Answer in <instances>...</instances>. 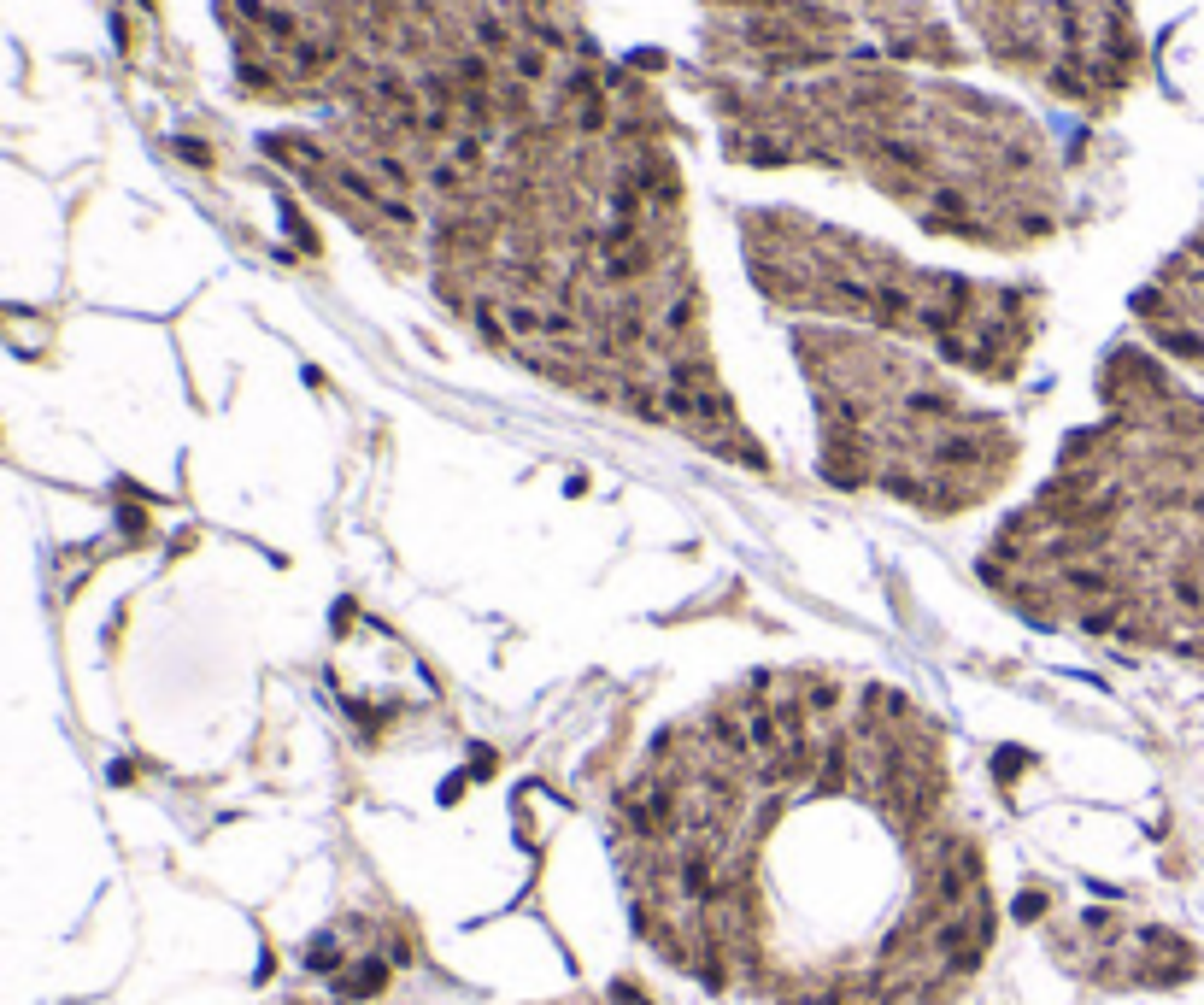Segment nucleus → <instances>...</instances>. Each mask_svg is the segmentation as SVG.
Listing matches in <instances>:
<instances>
[{
    "instance_id": "obj_1",
    "label": "nucleus",
    "mask_w": 1204,
    "mask_h": 1005,
    "mask_svg": "<svg viewBox=\"0 0 1204 1005\" xmlns=\"http://www.w3.org/2000/svg\"><path fill=\"white\" fill-rule=\"evenodd\" d=\"M382 982H388V964L382 959H352L341 976H335V994L341 999H371V994H382Z\"/></svg>"
},
{
    "instance_id": "obj_2",
    "label": "nucleus",
    "mask_w": 1204,
    "mask_h": 1005,
    "mask_svg": "<svg viewBox=\"0 0 1204 1005\" xmlns=\"http://www.w3.org/2000/svg\"><path fill=\"white\" fill-rule=\"evenodd\" d=\"M1040 912H1046V893H1022L1017 900V917H1040Z\"/></svg>"
}]
</instances>
